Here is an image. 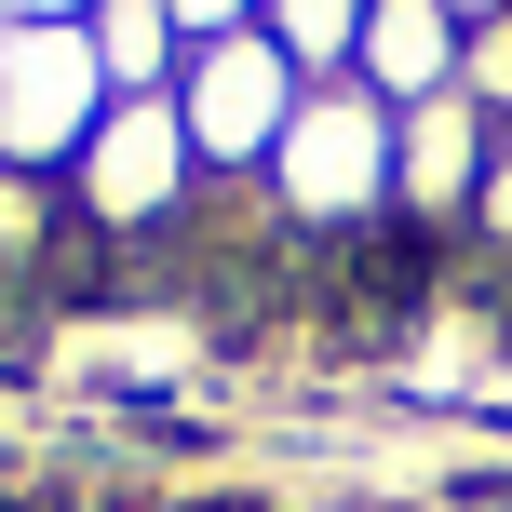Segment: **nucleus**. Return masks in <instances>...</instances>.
Listing matches in <instances>:
<instances>
[{
	"mask_svg": "<svg viewBox=\"0 0 512 512\" xmlns=\"http://www.w3.org/2000/svg\"><path fill=\"white\" fill-rule=\"evenodd\" d=\"M256 189H270V216H283L297 243H310V230H324V243L378 230V216H391V108L364 95V81H310Z\"/></svg>",
	"mask_w": 512,
	"mask_h": 512,
	"instance_id": "f257e3e1",
	"label": "nucleus"
},
{
	"mask_svg": "<svg viewBox=\"0 0 512 512\" xmlns=\"http://www.w3.org/2000/svg\"><path fill=\"white\" fill-rule=\"evenodd\" d=\"M297 54L270 41V27H230V41H189V68H176V122H189V162L203 176H270V149H283V122H297Z\"/></svg>",
	"mask_w": 512,
	"mask_h": 512,
	"instance_id": "f03ea898",
	"label": "nucleus"
},
{
	"mask_svg": "<svg viewBox=\"0 0 512 512\" xmlns=\"http://www.w3.org/2000/svg\"><path fill=\"white\" fill-rule=\"evenodd\" d=\"M189 189H203V162H189L176 95H108V122L81 135V162H68V203L95 216V230H162Z\"/></svg>",
	"mask_w": 512,
	"mask_h": 512,
	"instance_id": "7ed1b4c3",
	"label": "nucleus"
},
{
	"mask_svg": "<svg viewBox=\"0 0 512 512\" xmlns=\"http://www.w3.org/2000/svg\"><path fill=\"white\" fill-rule=\"evenodd\" d=\"M108 122V68L81 27H14L0 41V149L14 162H81V135Z\"/></svg>",
	"mask_w": 512,
	"mask_h": 512,
	"instance_id": "20e7f679",
	"label": "nucleus"
},
{
	"mask_svg": "<svg viewBox=\"0 0 512 512\" xmlns=\"http://www.w3.org/2000/svg\"><path fill=\"white\" fill-rule=\"evenodd\" d=\"M486 149H499V122H486L472 95H418V108H391V216H418V230H472Z\"/></svg>",
	"mask_w": 512,
	"mask_h": 512,
	"instance_id": "39448f33",
	"label": "nucleus"
},
{
	"mask_svg": "<svg viewBox=\"0 0 512 512\" xmlns=\"http://www.w3.org/2000/svg\"><path fill=\"white\" fill-rule=\"evenodd\" d=\"M459 41H472V27L445 14V0H364V54H351V81H364L378 108L459 95Z\"/></svg>",
	"mask_w": 512,
	"mask_h": 512,
	"instance_id": "423d86ee",
	"label": "nucleus"
},
{
	"mask_svg": "<svg viewBox=\"0 0 512 512\" xmlns=\"http://www.w3.org/2000/svg\"><path fill=\"white\" fill-rule=\"evenodd\" d=\"M81 41H95L108 95H176V68H189V41H176V14H162V0H95V14H81Z\"/></svg>",
	"mask_w": 512,
	"mask_h": 512,
	"instance_id": "0eeeda50",
	"label": "nucleus"
},
{
	"mask_svg": "<svg viewBox=\"0 0 512 512\" xmlns=\"http://www.w3.org/2000/svg\"><path fill=\"white\" fill-rule=\"evenodd\" d=\"M256 27L297 54V81H351L364 54V0H256Z\"/></svg>",
	"mask_w": 512,
	"mask_h": 512,
	"instance_id": "6e6552de",
	"label": "nucleus"
},
{
	"mask_svg": "<svg viewBox=\"0 0 512 512\" xmlns=\"http://www.w3.org/2000/svg\"><path fill=\"white\" fill-rule=\"evenodd\" d=\"M459 95H472V108H486V122L512 135V14H486V27L459 41Z\"/></svg>",
	"mask_w": 512,
	"mask_h": 512,
	"instance_id": "1a4fd4ad",
	"label": "nucleus"
},
{
	"mask_svg": "<svg viewBox=\"0 0 512 512\" xmlns=\"http://www.w3.org/2000/svg\"><path fill=\"white\" fill-rule=\"evenodd\" d=\"M472 243H486V256H512V135L486 149V189H472Z\"/></svg>",
	"mask_w": 512,
	"mask_h": 512,
	"instance_id": "9d476101",
	"label": "nucleus"
},
{
	"mask_svg": "<svg viewBox=\"0 0 512 512\" xmlns=\"http://www.w3.org/2000/svg\"><path fill=\"white\" fill-rule=\"evenodd\" d=\"M176 14V41H230V27H256V0H162Z\"/></svg>",
	"mask_w": 512,
	"mask_h": 512,
	"instance_id": "9b49d317",
	"label": "nucleus"
},
{
	"mask_svg": "<svg viewBox=\"0 0 512 512\" xmlns=\"http://www.w3.org/2000/svg\"><path fill=\"white\" fill-rule=\"evenodd\" d=\"M445 14H459V27H486V14H512V0H445Z\"/></svg>",
	"mask_w": 512,
	"mask_h": 512,
	"instance_id": "f8f14e48",
	"label": "nucleus"
},
{
	"mask_svg": "<svg viewBox=\"0 0 512 512\" xmlns=\"http://www.w3.org/2000/svg\"><path fill=\"white\" fill-rule=\"evenodd\" d=\"M81 14H95V0H41V27H81Z\"/></svg>",
	"mask_w": 512,
	"mask_h": 512,
	"instance_id": "ddd939ff",
	"label": "nucleus"
}]
</instances>
